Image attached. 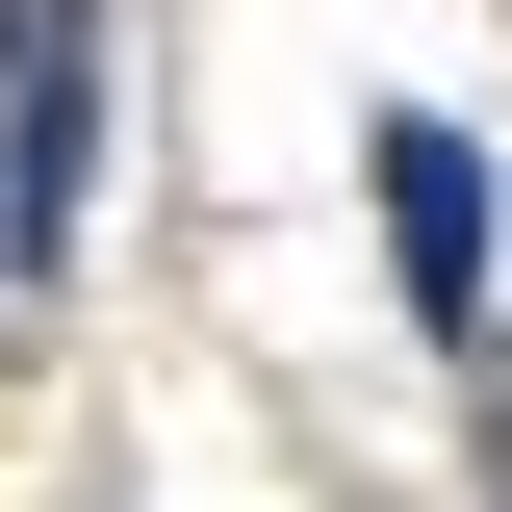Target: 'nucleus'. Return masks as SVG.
<instances>
[{"instance_id":"obj_2","label":"nucleus","mask_w":512,"mask_h":512,"mask_svg":"<svg viewBox=\"0 0 512 512\" xmlns=\"http://www.w3.org/2000/svg\"><path fill=\"white\" fill-rule=\"evenodd\" d=\"M52 26H77V0H0V77H26V52H52Z\"/></svg>"},{"instance_id":"obj_1","label":"nucleus","mask_w":512,"mask_h":512,"mask_svg":"<svg viewBox=\"0 0 512 512\" xmlns=\"http://www.w3.org/2000/svg\"><path fill=\"white\" fill-rule=\"evenodd\" d=\"M384 256H410V308H487V154H461V128H384Z\"/></svg>"}]
</instances>
